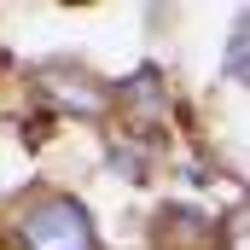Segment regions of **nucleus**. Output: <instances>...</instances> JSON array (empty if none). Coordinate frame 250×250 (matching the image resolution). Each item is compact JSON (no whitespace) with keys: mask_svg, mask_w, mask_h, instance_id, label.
I'll use <instances>...</instances> for the list:
<instances>
[{"mask_svg":"<svg viewBox=\"0 0 250 250\" xmlns=\"http://www.w3.org/2000/svg\"><path fill=\"white\" fill-rule=\"evenodd\" d=\"M23 239L29 250H93V221L76 198H41L35 209H23Z\"/></svg>","mask_w":250,"mask_h":250,"instance_id":"nucleus-1","label":"nucleus"},{"mask_svg":"<svg viewBox=\"0 0 250 250\" xmlns=\"http://www.w3.org/2000/svg\"><path fill=\"white\" fill-rule=\"evenodd\" d=\"M227 76L233 82H245V29L233 35V47H227Z\"/></svg>","mask_w":250,"mask_h":250,"instance_id":"nucleus-3","label":"nucleus"},{"mask_svg":"<svg viewBox=\"0 0 250 250\" xmlns=\"http://www.w3.org/2000/svg\"><path fill=\"white\" fill-rule=\"evenodd\" d=\"M47 87H53V93H59L64 105H76V111H99V93H93V87H87V82H82V76H53V82H47Z\"/></svg>","mask_w":250,"mask_h":250,"instance_id":"nucleus-2","label":"nucleus"}]
</instances>
